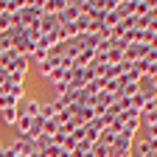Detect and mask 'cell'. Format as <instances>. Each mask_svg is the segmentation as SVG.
I'll return each mask as SVG.
<instances>
[{
    "label": "cell",
    "instance_id": "52a82bcc",
    "mask_svg": "<svg viewBox=\"0 0 157 157\" xmlns=\"http://www.w3.org/2000/svg\"><path fill=\"white\" fill-rule=\"evenodd\" d=\"M9 107H17V98H14V95H9V93H0V112L9 109Z\"/></svg>",
    "mask_w": 157,
    "mask_h": 157
},
{
    "label": "cell",
    "instance_id": "3957f363",
    "mask_svg": "<svg viewBox=\"0 0 157 157\" xmlns=\"http://www.w3.org/2000/svg\"><path fill=\"white\" fill-rule=\"evenodd\" d=\"M23 104H25V115H28V118H36V115H39V107H42V101H39V98L25 95V98H23Z\"/></svg>",
    "mask_w": 157,
    "mask_h": 157
},
{
    "label": "cell",
    "instance_id": "9c48e42d",
    "mask_svg": "<svg viewBox=\"0 0 157 157\" xmlns=\"http://www.w3.org/2000/svg\"><path fill=\"white\" fill-rule=\"evenodd\" d=\"M149 20L157 23V0H151V11H149Z\"/></svg>",
    "mask_w": 157,
    "mask_h": 157
},
{
    "label": "cell",
    "instance_id": "ba28073f",
    "mask_svg": "<svg viewBox=\"0 0 157 157\" xmlns=\"http://www.w3.org/2000/svg\"><path fill=\"white\" fill-rule=\"evenodd\" d=\"M90 154H93V157H109V146H104V143H93Z\"/></svg>",
    "mask_w": 157,
    "mask_h": 157
},
{
    "label": "cell",
    "instance_id": "5b68a950",
    "mask_svg": "<svg viewBox=\"0 0 157 157\" xmlns=\"http://www.w3.org/2000/svg\"><path fill=\"white\" fill-rule=\"evenodd\" d=\"M149 11H151V0H135V17L137 20H143V17H149Z\"/></svg>",
    "mask_w": 157,
    "mask_h": 157
},
{
    "label": "cell",
    "instance_id": "30bf717a",
    "mask_svg": "<svg viewBox=\"0 0 157 157\" xmlns=\"http://www.w3.org/2000/svg\"><path fill=\"white\" fill-rule=\"evenodd\" d=\"M3 146H6V140H3V137H0V151H3Z\"/></svg>",
    "mask_w": 157,
    "mask_h": 157
},
{
    "label": "cell",
    "instance_id": "277c9868",
    "mask_svg": "<svg viewBox=\"0 0 157 157\" xmlns=\"http://www.w3.org/2000/svg\"><path fill=\"white\" fill-rule=\"evenodd\" d=\"M6 70H17V73H28V70H31V59H28V56H17V59H14V62H11V65H9Z\"/></svg>",
    "mask_w": 157,
    "mask_h": 157
},
{
    "label": "cell",
    "instance_id": "8992f818",
    "mask_svg": "<svg viewBox=\"0 0 157 157\" xmlns=\"http://www.w3.org/2000/svg\"><path fill=\"white\" fill-rule=\"evenodd\" d=\"M0 121H3V126H17V109L14 107L3 109V112H0Z\"/></svg>",
    "mask_w": 157,
    "mask_h": 157
},
{
    "label": "cell",
    "instance_id": "7a4b0ae2",
    "mask_svg": "<svg viewBox=\"0 0 157 157\" xmlns=\"http://www.w3.org/2000/svg\"><path fill=\"white\" fill-rule=\"evenodd\" d=\"M36 25H39V34H53V31L59 28V17H56V14H42Z\"/></svg>",
    "mask_w": 157,
    "mask_h": 157
},
{
    "label": "cell",
    "instance_id": "6da1fadb",
    "mask_svg": "<svg viewBox=\"0 0 157 157\" xmlns=\"http://www.w3.org/2000/svg\"><path fill=\"white\" fill-rule=\"evenodd\" d=\"M59 17V25H65V23H76L78 17H82V11H78V0H65V9L56 14Z\"/></svg>",
    "mask_w": 157,
    "mask_h": 157
}]
</instances>
